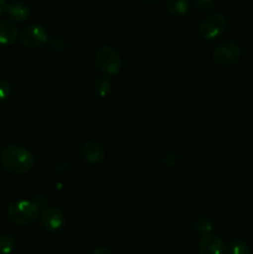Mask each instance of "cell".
I'll use <instances>...</instances> for the list:
<instances>
[{
  "instance_id": "cell-1",
  "label": "cell",
  "mask_w": 253,
  "mask_h": 254,
  "mask_svg": "<svg viewBox=\"0 0 253 254\" xmlns=\"http://www.w3.org/2000/svg\"><path fill=\"white\" fill-rule=\"evenodd\" d=\"M1 164L9 173L26 174L34 168L35 158L26 148L20 145H6L1 151Z\"/></svg>"
},
{
  "instance_id": "cell-2",
  "label": "cell",
  "mask_w": 253,
  "mask_h": 254,
  "mask_svg": "<svg viewBox=\"0 0 253 254\" xmlns=\"http://www.w3.org/2000/svg\"><path fill=\"white\" fill-rule=\"evenodd\" d=\"M94 64H96L97 68L107 77L118 74L123 67V61H122L119 51L108 45L101 46L97 50L94 54Z\"/></svg>"
},
{
  "instance_id": "cell-3",
  "label": "cell",
  "mask_w": 253,
  "mask_h": 254,
  "mask_svg": "<svg viewBox=\"0 0 253 254\" xmlns=\"http://www.w3.org/2000/svg\"><path fill=\"white\" fill-rule=\"evenodd\" d=\"M39 205L29 200H19L12 202L7 208V217L17 226H30L37 220Z\"/></svg>"
},
{
  "instance_id": "cell-4",
  "label": "cell",
  "mask_w": 253,
  "mask_h": 254,
  "mask_svg": "<svg viewBox=\"0 0 253 254\" xmlns=\"http://www.w3.org/2000/svg\"><path fill=\"white\" fill-rule=\"evenodd\" d=\"M227 29V19L221 12L207 15L198 26L201 37L206 41H212L225 34Z\"/></svg>"
},
{
  "instance_id": "cell-5",
  "label": "cell",
  "mask_w": 253,
  "mask_h": 254,
  "mask_svg": "<svg viewBox=\"0 0 253 254\" xmlns=\"http://www.w3.org/2000/svg\"><path fill=\"white\" fill-rule=\"evenodd\" d=\"M242 50L240 45L235 41H223L215 47L212 52V59L218 66L231 67L235 66L241 59Z\"/></svg>"
},
{
  "instance_id": "cell-6",
  "label": "cell",
  "mask_w": 253,
  "mask_h": 254,
  "mask_svg": "<svg viewBox=\"0 0 253 254\" xmlns=\"http://www.w3.org/2000/svg\"><path fill=\"white\" fill-rule=\"evenodd\" d=\"M20 41L27 49H40L50 41L49 32L42 25L30 24L22 29Z\"/></svg>"
},
{
  "instance_id": "cell-7",
  "label": "cell",
  "mask_w": 253,
  "mask_h": 254,
  "mask_svg": "<svg viewBox=\"0 0 253 254\" xmlns=\"http://www.w3.org/2000/svg\"><path fill=\"white\" fill-rule=\"evenodd\" d=\"M41 225L49 232H57L66 225V216L60 208L46 207L41 213Z\"/></svg>"
},
{
  "instance_id": "cell-8",
  "label": "cell",
  "mask_w": 253,
  "mask_h": 254,
  "mask_svg": "<svg viewBox=\"0 0 253 254\" xmlns=\"http://www.w3.org/2000/svg\"><path fill=\"white\" fill-rule=\"evenodd\" d=\"M81 156L84 161L92 165L101 164L106 159V150L99 143L94 140L84 141L81 145Z\"/></svg>"
},
{
  "instance_id": "cell-9",
  "label": "cell",
  "mask_w": 253,
  "mask_h": 254,
  "mask_svg": "<svg viewBox=\"0 0 253 254\" xmlns=\"http://www.w3.org/2000/svg\"><path fill=\"white\" fill-rule=\"evenodd\" d=\"M198 251L201 254H226L227 246L220 237L210 235L201 238L198 243Z\"/></svg>"
},
{
  "instance_id": "cell-10",
  "label": "cell",
  "mask_w": 253,
  "mask_h": 254,
  "mask_svg": "<svg viewBox=\"0 0 253 254\" xmlns=\"http://www.w3.org/2000/svg\"><path fill=\"white\" fill-rule=\"evenodd\" d=\"M19 30L12 21L9 20H1L0 21V45L9 46L17 40Z\"/></svg>"
},
{
  "instance_id": "cell-11",
  "label": "cell",
  "mask_w": 253,
  "mask_h": 254,
  "mask_svg": "<svg viewBox=\"0 0 253 254\" xmlns=\"http://www.w3.org/2000/svg\"><path fill=\"white\" fill-rule=\"evenodd\" d=\"M6 14L9 15L10 19L15 22H22L26 21L30 16H31V9L27 4L21 1L12 2V4L7 5Z\"/></svg>"
},
{
  "instance_id": "cell-12",
  "label": "cell",
  "mask_w": 253,
  "mask_h": 254,
  "mask_svg": "<svg viewBox=\"0 0 253 254\" xmlns=\"http://www.w3.org/2000/svg\"><path fill=\"white\" fill-rule=\"evenodd\" d=\"M165 7L169 14L175 17H185L191 10L189 0H166Z\"/></svg>"
},
{
  "instance_id": "cell-13",
  "label": "cell",
  "mask_w": 253,
  "mask_h": 254,
  "mask_svg": "<svg viewBox=\"0 0 253 254\" xmlns=\"http://www.w3.org/2000/svg\"><path fill=\"white\" fill-rule=\"evenodd\" d=\"M113 88V84H112L111 78H108L107 76L103 77H97L93 82V91L96 93V96L101 97H107L112 92Z\"/></svg>"
},
{
  "instance_id": "cell-14",
  "label": "cell",
  "mask_w": 253,
  "mask_h": 254,
  "mask_svg": "<svg viewBox=\"0 0 253 254\" xmlns=\"http://www.w3.org/2000/svg\"><path fill=\"white\" fill-rule=\"evenodd\" d=\"M213 230L212 221L210 220V217H206V216H201L197 220L195 221V231L196 233H198L202 237L206 236H210L211 232Z\"/></svg>"
},
{
  "instance_id": "cell-15",
  "label": "cell",
  "mask_w": 253,
  "mask_h": 254,
  "mask_svg": "<svg viewBox=\"0 0 253 254\" xmlns=\"http://www.w3.org/2000/svg\"><path fill=\"white\" fill-rule=\"evenodd\" d=\"M226 254H251V248L246 241L233 240L228 243Z\"/></svg>"
},
{
  "instance_id": "cell-16",
  "label": "cell",
  "mask_w": 253,
  "mask_h": 254,
  "mask_svg": "<svg viewBox=\"0 0 253 254\" xmlns=\"http://www.w3.org/2000/svg\"><path fill=\"white\" fill-rule=\"evenodd\" d=\"M15 248V241L9 235H0V254H10Z\"/></svg>"
},
{
  "instance_id": "cell-17",
  "label": "cell",
  "mask_w": 253,
  "mask_h": 254,
  "mask_svg": "<svg viewBox=\"0 0 253 254\" xmlns=\"http://www.w3.org/2000/svg\"><path fill=\"white\" fill-rule=\"evenodd\" d=\"M49 47H50V51L55 52V54H62L67 50L68 47V44L64 39L62 37H55V39L50 40L49 41Z\"/></svg>"
},
{
  "instance_id": "cell-18",
  "label": "cell",
  "mask_w": 253,
  "mask_h": 254,
  "mask_svg": "<svg viewBox=\"0 0 253 254\" xmlns=\"http://www.w3.org/2000/svg\"><path fill=\"white\" fill-rule=\"evenodd\" d=\"M10 93H11V87H10V83L5 79L0 78V103L6 101L9 98Z\"/></svg>"
},
{
  "instance_id": "cell-19",
  "label": "cell",
  "mask_w": 253,
  "mask_h": 254,
  "mask_svg": "<svg viewBox=\"0 0 253 254\" xmlns=\"http://www.w3.org/2000/svg\"><path fill=\"white\" fill-rule=\"evenodd\" d=\"M193 2L195 6L202 12L211 11L215 7V0H193Z\"/></svg>"
},
{
  "instance_id": "cell-20",
  "label": "cell",
  "mask_w": 253,
  "mask_h": 254,
  "mask_svg": "<svg viewBox=\"0 0 253 254\" xmlns=\"http://www.w3.org/2000/svg\"><path fill=\"white\" fill-rule=\"evenodd\" d=\"M92 254H113V253H112L111 250H108V248L106 247H97L96 250H93Z\"/></svg>"
},
{
  "instance_id": "cell-21",
  "label": "cell",
  "mask_w": 253,
  "mask_h": 254,
  "mask_svg": "<svg viewBox=\"0 0 253 254\" xmlns=\"http://www.w3.org/2000/svg\"><path fill=\"white\" fill-rule=\"evenodd\" d=\"M6 7H7L6 1H5V0H0V19H1L2 15L6 12Z\"/></svg>"
},
{
  "instance_id": "cell-22",
  "label": "cell",
  "mask_w": 253,
  "mask_h": 254,
  "mask_svg": "<svg viewBox=\"0 0 253 254\" xmlns=\"http://www.w3.org/2000/svg\"><path fill=\"white\" fill-rule=\"evenodd\" d=\"M144 1H150V2H155V1H160V0H144Z\"/></svg>"
}]
</instances>
